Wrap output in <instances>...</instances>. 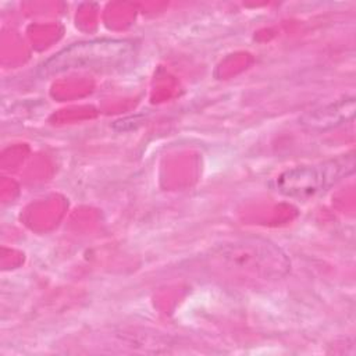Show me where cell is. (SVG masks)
<instances>
[{
	"label": "cell",
	"instance_id": "6da1fadb",
	"mask_svg": "<svg viewBox=\"0 0 356 356\" xmlns=\"http://www.w3.org/2000/svg\"><path fill=\"white\" fill-rule=\"evenodd\" d=\"M207 260L224 275L250 282L277 281L291 268L288 254L277 243L260 236L236 238L216 245Z\"/></svg>",
	"mask_w": 356,
	"mask_h": 356
},
{
	"label": "cell",
	"instance_id": "7a4b0ae2",
	"mask_svg": "<svg viewBox=\"0 0 356 356\" xmlns=\"http://www.w3.org/2000/svg\"><path fill=\"white\" fill-rule=\"evenodd\" d=\"M138 44L132 39L100 38L72 43L46 58L40 67L42 76L75 70H106L129 61Z\"/></svg>",
	"mask_w": 356,
	"mask_h": 356
},
{
	"label": "cell",
	"instance_id": "3957f363",
	"mask_svg": "<svg viewBox=\"0 0 356 356\" xmlns=\"http://www.w3.org/2000/svg\"><path fill=\"white\" fill-rule=\"evenodd\" d=\"M355 172V154H339L337 157L302 164L282 171L275 178V189L288 197L307 199L341 182Z\"/></svg>",
	"mask_w": 356,
	"mask_h": 356
},
{
	"label": "cell",
	"instance_id": "277c9868",
	"mask_svg": "<svg viewBox=\"0 0 356 356\" xmlns=\"http://www.w3.org/2000/svg\"><path fill=\"white\" fill-rule=\"evenodd\" d=\"M355 114V96H345L303 113L299 117V125L310 131H328L352 121Z\"/></svg>",
	"mask_w": 356,
	"mask_h": 356
}]
</instances>
